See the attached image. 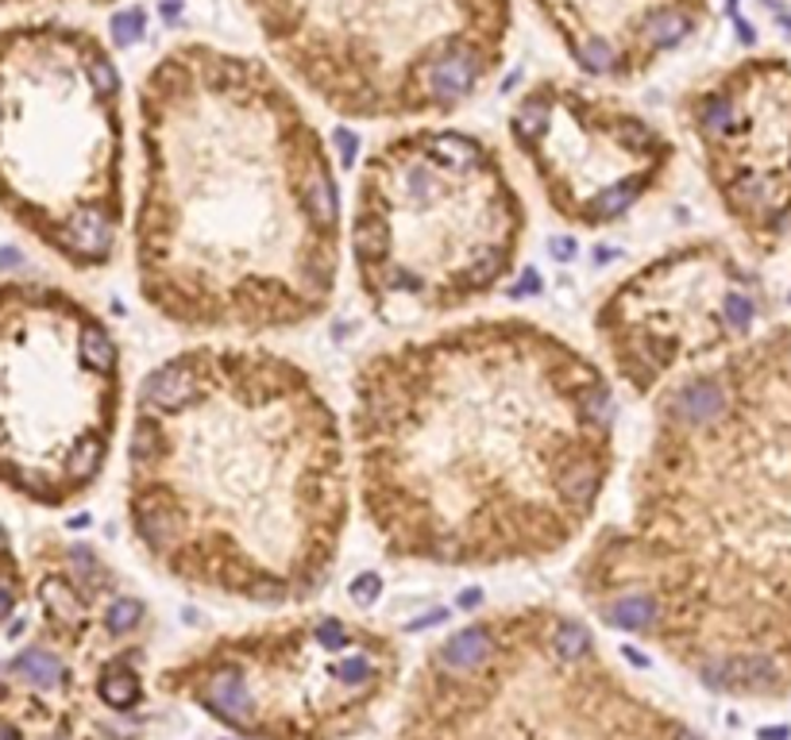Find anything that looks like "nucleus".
Returning <instances> with one entry per match:
<instances>
[{
  "label": "nucleus",
  "mask_w": 791,
  "mask_h": 740,
  "mask_svg": "<svg viewBox=\"0 0 791 740\" xmlns=\"http://www.w3.org/2000/svg\"><path fill=\"white\" fill-rule=\"evenodd\" d=\"M348 440L391 563L537 567L584 541L610 490L614 378L534 316H471L359 359Z\"/></svg>",
  "instance_id": "f257e3e1"
},
{
  "label": "nucleus",
  "mask_w": 791,
  "mask_h": 740,
  "mask_svg": "<svg viewBox=\"0 0 791 740\" xmlns=\"http://www.w3.org/2000/svg\"><path fill=\"white\" fill-rule=\"evenodd\" d=\"M572 586L703 691L791 702V320L652 398L630 513L595 529Z\"/></svg>",
  "instance_id": "f03ea898"
},
{
  "label": "nucleus",
  "mask_w": 791,
  "mask_h": 740,
  "mask_svg": "<svg viewBox=\"0 0 791 740\" xmlns=\"http://www.w3.org/2000/svg\"><path fill=\"white\" fill-rule=\"evenodd\" d=\"M128 247L140 301L178 332L283 336L333 308L344 197L301 93L267 59L175 43L135 85Z\"/></svg>",
  "instance_id": "7ed1b4c3"
},
{
  "label": "nucleus",
  "mask_w": 791,
  "mask_h": 740,
  "mask_svg": "<svg viewBox=\"0 0 791 740\" xmlns=\"http://www.w3.org/2000/svg\"><path fill=\"white\" fill-rule=\"evenodd\" d=\"M356 463L321 378L267 343H193L140 378L124 517L140 556L201 598L283 609L325 594Z\"/></svg>",
  "instance_id": "20e7f679"
},
{
  "label": "nucleus",
  "mask_w": 791,
  "mask_h": 740,
  "mask_svg": "<svg viewBox=\"0 0 791 740\" xmlns=\"http://www.w3.org/2000/svg\"><path fill=\"white\" fill-rule=\"evenodd\" d=\"M525 240L529 208L506 158L467 128H398L359 167L348 255L383 325L444 320L487 301L514 278Z\"/></svg>",
  "instance_id": "39448f33"
},
{
  "label": "nucleus",
  "mask_w": 791,
  "mask_h": 740,
  "mask_svg": "<svg viewBox=\"0 0 791 740\" xmlns=\"http://www.w3.org/2000/svg\"><path fill=\"white\" fill-rule=\"evenodd\" d=\"M391 740H710L642 691L584 614L517 602L433 641L402 687Z\"/></svg>",
  "instance_id": "423d86ee"
},
{
  "label": "nucleus",
  "mask_w": 791,
  "mask_h": 740,
  "mask_svg": "<svg viewBox=\"0 0 791 740\" xmlns=\"http://www.w3.org/2000/svg\"><path fill=\"white\" fill-rule=\"evenodd\" d=\"M0 217L77 275L117 263L132 217L124 74L93 27H0Z\"/></svg>",
  "instance_id": "0eeeda50"
},
{
  "label": "nucleus",
  "mask_w": 791,
  "mask_h": 740,
  "mask_svg": "<svg viewBox=\"0 0 791 740\" xmlns=\"http://www.w3.org/2000/svg\"><path fill=\"white\" fill-rule=\"evenodd\" d=\"M267 62L351 124H429L506 70L514 0H240Z\"/></svg>",
  "instance_id": "6e6552de"
},
{
  "label": "nucleus",
  "mask_w": 791,
  "mask_h": 740,
  "mask_svg": "<svg viewBox=\"0 0 791 740\" xmlns=\"http://www.w3.org/2000/svg\"><path fill=\"white\" fill-rule=\"evenodd\" d=\"M0 656V740H147L155 609L97 544L39 533Z\"/></svg>",
  "instance_id": "1a4fd4ad"
},
{
  "label": "nucleus",
  "mask_w": 791,
  "mask_h": 740,
  "mask_svg": "<svg viewBox=\"0 0 791 740\" xmlns=\"http://www.w3.org/2000/svg\"><path fill=\"white\" fill-rule=\"evenodd\" d=\"M124 401V348L82 293L0 278V490L47 513L93 498Z\"/></svg>",
  "instance_id": "9d476101"
},
{
  "label": "nucleus",
  "mask_w": 791,
  "mask_h": 740,
  "mask_svg": "<svg viewBox=\"0 0 791 740\" xmlns=\"http://www.w3.org/2000/svg\"><path fill=\"white\" fill-rule=\"evenodd\" d=\"M402 667L391 629L298 609L190 644L155 687L236 740H356L398 694Z\"/></svg>",
  "instance_id": "9b49d317"
},
{
  "label": "nucleus",
  "mask_w": 791,
  "mask_h": 740,
  "mask_svg": "<svg viewBox=\"0 0 791 740\" xmlns=\"http://www.w3.org/2000/svg\"><path fill=\"white\" fill-rule=\"evenodd\" d=\"M768 286L733 243L692 235L622 275L591 313L607 371L652 401L675 378L730 355L765 328Z\"/></svg>",
  "instance_id": "f8f14e48"
},
{
  "label": "nucleus",
  "mask_w": 791,
  "mask_h": 740,
  "mask_svg": "<svg viewBox=\"0 0 791 740\" xmlns=\"http://www.w3.org/2000/svg\"><path fill=\"white\" fill-rule=\"evenodd\" d=\"M506 135L549 213L575 232H607L664 190L680 147L610 85L537 77L514 97Z\"/></svg>",
  "instance_id": "ddd939ff"
},
{
  "label": "nucleus",
  "mask_w": 791,
  "mask_h": 740,
  "mask_svg": "<svg viewBox=\"0 0 791 740\" xmlns=\"http://www.w3.org/2000/svg\"><path fill=\"white\" fill-rule=\"evenodd\" d=\"M722 217L757 255L791 243V59L753 50L695 77L675 100Z\"/></svg>",
  "instance_id": "4468645a"
},
{
  "label": "nucleus",
  "mask_w": 791,
  "mask_h": 740,
  "mask_svg": "<svg viewBox=\"0 0 791 740\" xmlns=\"http://www.w3.org/2000/svg\"><path fill=\"white\" fill-rule=\"evenodd\" d=\"M529 9L567 62L610 89L652 77L715 20V0H529Z\"/></svg>",
  "instance_id": "2eb2a0df"
},
{
  "label": "nucleus",
  "mask_w": 791,
  "mask_h": 740,
  "mask_svg": "<svg viewBox=\"0 0 791 740\" xmlns=\"http://www.w3.org/2000/svg\"><path fill=\"white\" fill-rule=\"evenodd\" d=\"M27 591H32V579H27V556L16 548L9 524L0 521V636L16 624V617L27 606Z\"/></svg>",
  "instance_id": "dca6fc26"
},
{
  "label": "nucleus",
  "mask_w": 791,
  "mask_h": 740,
  "mask_svg": "<svg viewBox=\"0 0 791 740\" xmlns=\"http://www.w3.org/2000/svg\"><path fill=\"white\" fill-rule=\"evenodd\" d=\"M70 4H85V9H112L120 0H0V12H27V9H70Z\"/></svg>",
  "instance_id": "f3484780"
},
{
  "label": "nucleus",
  "mask_w": 791,
  "mask_h": 740,
  "mask_svg": "<svg viewBox=\"0 0 791 740\" xmlns=\"http://www.w3.org/2000/svg\"><path fill=\"white\" fill-rule=\"evenodd\" d=\"M776 24L788 32V39H791V9H776Z\"/></svg>",
  "instance_id": "a211bd4d"
}]
</instances>
